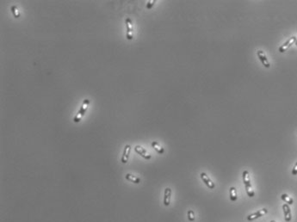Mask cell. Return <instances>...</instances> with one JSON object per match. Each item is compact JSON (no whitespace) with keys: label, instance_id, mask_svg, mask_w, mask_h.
I'll return each instance as SVG.
<instances>
[{"label":"cell","instance_id":"1","mask_svg":"<svg viewBox=\"0 0 297 222\" xmlns=\"http://www.w3.org/2000/svg\"><path fill=\"white\" fill-rule=\"evenodd\" d=\"M90 103H91V101H90L89 99H85V100L83 102V104H82L80 109L79 110V112L77 113V115H76L75 116H74V118H73V121H74V122H79V121H81L82 117L85 115V112H86V110H87V109H88V107H89Z\"/></svg>","mask_w":297,"mask_h":222},{"label":"cell","instance_id":"2","mask_svg":"<svg viewBox=\"0 0 297 222\" xmlns=\"http://www.w3.org/2000/svg\"><path fill=\"white\" fill-rule=\"evenodd\" d=\"M267 213H268V209H267V208L260 209V210H258V211H257V212H255V213H253L248 215V216H247V219H248L249 221H252V220H254V219H257L258 218H260V217L265 215Z\"/></svg>","mask_w":297,"mask_h":222},{"label":"cell","instance_id":"3","mask_svg":"<svg viewBox=\"0 0 297 222\" xmlns=\"http://www.w3.org/2000/svg\"><path fill=\"white\" fill-rule=\"evenodd\" d=\"M125 23H126V28H127V40H132L133 38V23L131 21L130 18H127L126 21H125Z\"/></svg>","mask_w":297,"mask_h":222},{"label":"cell","instance_id":"4","mask_svg":"<svg viewBox=\"0 0 297 222\" xmlns=\"http://www.w3.org/2000/svg\"><path fill=\"white\" fill-rule=\"evenodd\" d=\"M134 151H135L136 153L139 154V155H140L142 158H144L145 159H151V158H152L151 154L148 153L145 151V149H144V148H143L142 146H140V145H136V146L134 147Z\"/></svg>","mask_w":297,"mask_h":222},{"label":"cell","instance_id":"5","mask_svg":"<svg viewBox=\"0 0 297 222\" xmlns=\"http://www.w3.org/2000/svg\"><path fill=\"white\" fill-rule=\"evenodd\" d=\"M296 37L295 36H292L290 39H288L283 45H282L280 47H279V52L280 53H284L288 47H290L293 44H294L295 43V41H296Z\"/></svg>","mask_w":297,"mask_h":222},{"label":"cell","instance_id":"6","mask_svg":"<svg viewBox=\"0 0 297 222\" xmlns=\"http://www.w3.org/2000/svg\"><path fill=\"white\" fill-rule=\"evenodd\" d=\"M200 177H201V178H202V182L208 186V188H209V189H214V187H215V184H214V182H212V180L208 177V175L206 174V173H204V172H202L201 174H200Z\"/></svg>","mask_w":297,"mask_h":222},{"label":"cell","instance_id":"7","mask_svg":"<svg viewBox=\"0 0 297 222\" xmlns=\"http://www.w3.org/2000/svg\"><path fill=\"white\" fill-rule=\"evenodd\" d=\"M257 54H258V57L259 58L260 61L262 62V64L264 65V67L270 68V62H269V60H268V59H267L265 53H264L262 50H258V53H257Z\"/></svg>","mask_w":297,"mask_h":222},{"label":"cell","instance_id":"8","mask_svg":"<svg viewBox=\"0 0 297 222\" xmlns=\"http://www.w3.org/2000/svg\"><path fill=\"white\" fill-rule=\"evenodd\" d=\"M282 209H283V213H284L285 221H287V222L291 221L292 214H291V210H290L289 205H288L287 203H284V204L282 205Z\"/></svg>","mask_w":297,"mask_h":222},{"label":"cell","instance_id":"9","mask_svg":"<svg viewBox=\"0 0 297 222\" xmlns=\"http://www.w3.org/2000/svg\"><path fill=\"white\" fill-rule=\"evenodd\" d=\"M171 197H172V189L166 188L165 189L164 193V205L168 207L171 203Z\"/></svg>","mask_w":297,"mask_h":222},{"label":"cell","instance_id":"10","mask_svg":"<svg viewBox=\"0 0 297 222\" xmlns=\"http://www.w3.org/2000/svg\"><path fill=\"white\" fill-rule=\"evenodd\" d=\"M131 152V145H126L124 147V151H123V154L121 157V162L123 164H126L129 158V154Z\"/></svg>","mask_w":297,"mask_h":222},{"label":"cell","instance_id":"11","mask_svg":"<svg viewBox=\"0 0 297 222\" xmlns=\"http://www.w3.org/2000/svg\"><path fill=\"white\" fill-rule=\"evenodd\" d=\"M152 146L154 147V149L158 153H160V154H163L164 153H165V149H164V148L158 143V142H156V141H153L152 142Z\"/></svg>","mask_w":297,"mask_h":222},{"label":"cell","instance_id":"12","mask_svg":"<svg viewBox=\"0 0 297 222\" xmlns=\"http://www.w3.org/2000/svg\"><path fill=\"white\" fill-rule=\"evenodd\" d=\"M242 177H243V182L245 186L251 185V180H250V174L248 171H244L242 173Z\"/></svg>","mask_w":297,"mask_h":222},{"label":"cell","instance_id":"13","mask_svg":"<svg viewBox=\"0 0 297 222\" xmlns=\"http://www.w3.org/2000/svg\"><path fill=\"white\" fill-rule=\"evenodd\" d=\"M125 178H126L127 181L132 182V183H136V184H138V183H140V179H139V177H135V176H133V175H132V174H129V173H127V174L125 176Z\"/></svg>","mask_w":297,"mask_h":222},{"label":"cell","instance_id":"14","mask_svg":"<svg viewBox=\"0 0 297 222\" xmlns=\"http://www.w3.org/2000/svg\"><path fill=\"white\" fill-rule=\"evenodd\" d=\"M238 199V195H237V190L235 187H231L230 188V200L232 201H235Z\"/></svg>","mask_w":297,"mask_h":222},{"label":"cell","instance_id":"15","mask_svg":"<svg viewBox=\"0 0 297 222\" xmlns=\"http://www.w3.org/2000/svg\"><path fill=\"white\" fill-rule=\"evenodd\" d=\"M281 198H282V200L283 201H285L288 205H292V204L294 203V200H293L289 195H288L287 194H282V195H281Z\"/></svg>","mask_w":297,"mask_h":222},{"label":"cell","instance_id":"16","mask_svg":"<svg viewBox=\"0 0 297 222\" xmlns=\"http://www.w3.org/2000/svg\"><path fill=\"white\" fill-rule=\"evenodd\" d=\"M246 187V193L248 195V196L250 197H253L255 193H254V190L252 189V184L251 185H248V186H245Z\"/></svg>","mask_w":297,"mask_h":222},{"label":"cell","instance_id":"17","mask_svg":"<svg viewBox=\"0 0 297 222\" xmlns=\"http://www.w3.org/2000/svg\"><path fill=\"white\" fill-rule=\"evenodd\" d=\"M11 12H12L13 16H14L16 18H18V17H20V13H19V11H18V10H17V6L13 5V6L11 7Z\"/></svg>","mask_w":297,"mask_h":222},{"label":"cell","instance_id":"18","mask_svg":"<svg viewBox=\"0 0 297 222\" xmlns=\"http://www.w3.org/2000/svg\"><path fill=\"white\" fill-rule=\"evenodd\" d=\"M187 215H188V219L190 222H193L195 220V213L193 210H189L188 213H187Z\"/></svg>","mask_w":297,"mask_h":222},{"label":"cell","instance_id":"19","mask_svg":"<svg viewBox=\"0 0 297 222\" xmlns=\"http://www.w3.org/2000/svg\"><path fill=\"white\" fill-rule=\"evenodd\" d=\"M155 0H154V1H148L147 2V4H146V9H148V10H150V9H152L153 8V6L154 5V4H155Z\"/></svg>","mask_w":297,"mask_h":222},{"label":"cell","instance_id":"20","mask_svg":"<svg viewBox=\"0 0 297 222\" xmlns=\"http://www.w3.org/2000/svg\"><path fill=\"white\" fill-rule=\"evenodd\" d=\"M292 175H294V176L297 175V162H296V164L294 165V168L292 170Z\"/></svg>","mask_w":297,"mask_h":222},{"label":"cell","instance_id":"21","mask_svg":"<svg viewBox=\"0 0 297 222\" xmlns=\"http://www.w3.org/2000/svg\"><path fill=\"white\" fill-rule=\"evenodd\" d=\"M295 45L297 46V39H296V41H295Z\"/></svg>","mask_w":297,"mask_h":222},{"label":"cell","instance_id":"22","mask_svg":"<svg viewBox=\"0 0 297 222\" xmlns=\"http://www.w3.org/2000/svg\"><path fill=\"white\" fill-rule=\"evenodd\" d=\"M270 222H276V221H275V220H271Z\"/></svg>","mask_w":297,"mask_h":222}]
</instances>
